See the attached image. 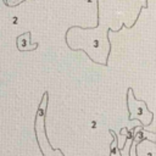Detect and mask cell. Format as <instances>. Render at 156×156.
<instances>
[{"instance_id":"obj_1","label":"cell","mask_w":156,"mask_h":156,"mask_svg":"<svg viewBox=\"0 0 156 156\" xmlns=\"http://www.w3.org/2000/svg\"><path fill=\"white\" fill-rule=\"evenodd\" d=\"M48 106H49V93L45 91L41 96V100L39 101V106H38L35 121H34V132H35L37 143L39 145V149H40L43 156H65L60 149L51 147V144L46 138L48 133H46V128H45V126H46L45 116H46Z\"/></svg>"},{"instance_id":"obj_3","label":"cell","mask_w":156,"mask_h":156,"mask_svg":"<svg viewBox=\"0 0 156 156\" xmlns=\"http://www.w3.org/2000/svg\"><path fill=\"white\" fill-rule=\"evenodd\" d=\"M136 156H156V141L145 139L135 145Z\"/></svg>"},{"instance_id":"obj_2","label":"cell","mask_w":156,"mask_h":156,"mask_svg":"<svg viewBox=\"0 0 156 156\" xmlns=\"http://www.w3.org/2000/svg\"><path fill=\"white\" fill-rule=\"evenodd\" d=\"M127 107H128V119L129 121H139L144 128L149 126L155 116L151 110H149L146 102L144 100H138L133 93L132 88L127 89Z\"/></svg>"},{"instance_id":"obj_4","label":"cell","mask_w":156,"mask_h":156,"mask_svg":"<svg viewBox=\"0 0 156 156\" xmlns=\"http://www.w3.org/2000/svg\"><path fill=\"white\" fill-rule=\"evenodd\" d=\"M39 46L38 43L30 44V32H26L23 34H21L20 37H17V49L20 51H32L35 50Z\"/></svg>"},{"instance_id":"obj_5","label":"cell","mask_w":156,"mask_h":156,"mask_svg":"<svg viewBox=\"0 0 156 156\" xmlns=\"http://www.w3.org/2000/svg\"><path fill=\"white\" fill-rule=\"evenodd\" d=\"M110 133H111L112 136H113V140H112V143L110 144V156H119V151H118V149H119V145H118V136H117V134H116L112 129H110Z\"/></svg>"}]
</instances>
